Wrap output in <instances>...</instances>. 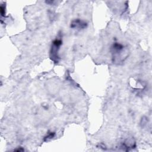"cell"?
Listing matches in <instances>:
<instances>
[{
    "mask_svg": "<svg viewBox=\"0 0 152 152\" xmlns=\"http://www.w3.org/2000/svg\"><path fill=\"white\" fill-rule=\"evenodd\" d=\"M87 26V23L80 19H76L72 21L71 23V27L75 29H83Z\"/></svg>",
    "mask_w": 152,
    "mask_h": 152,
    "instance_id": "3",
    "label": "cell"
},
{
    "mask_svg": "<svg viewBox=\"0 0 152 152\" xmlns=\"http://www.w3.org/2000/svg\"><path fill=\"white\" fill-rule=\"evenodd\" d=\"M54 135H55V132H49V133L47 134V135L45 137V138H44V141H49V140L52 139V138L54 137Z\"/></svg>",
    "mask_w": 152,
    "mask_h": 152,
    "instance_id": "4",
    "label": "cell"
},
{
    "mask_svg": "<svg viewBox=\"0 0 152 152\" xmlns=\"http://www.w3.org/2000/svg\"><path fill=\"white\" fill-rule=\"evenodd\" d=\"M112 58L114 63L119 64L124 61L128 55V50L125 46L121 43H115L112 46Z\"/></svg>",
    "mask_w": 152,
    "mask_h": 152,
    "instance_id": "1",
    "label": "cell"
},
{
    "mask_svg": "<svg viewBox=\"0 0 152 152\" xmlns=\"http://www.w3.org/2000/svg\"><path fill=\"white\" fill-rule=\"evenodd\" d=\"M1 16L2 17H4L5 14V6L3 5H1Z\"/></svg>",
    "mask_w": 152,
    "mask_h": 152,
    "instance_id": "5",
    "label": "cell"
},
{
    "mask_svg": "<svg viewBox=\"0 0 152 152\" xmlns=\"http://www.w3.org/2000/svg\"><path fill=\"white\" fill-rule=\"evenodd\" d=\"M62 41L61 39H55L52 44L50 50V58L55 63L59 61V56L58 55V52L61 46Z\"/></svg>",
    "mask_w": 152,
    "mask_h": 152,
    "instance_id": "2",
    "label": "cell"
}]
</instances>
